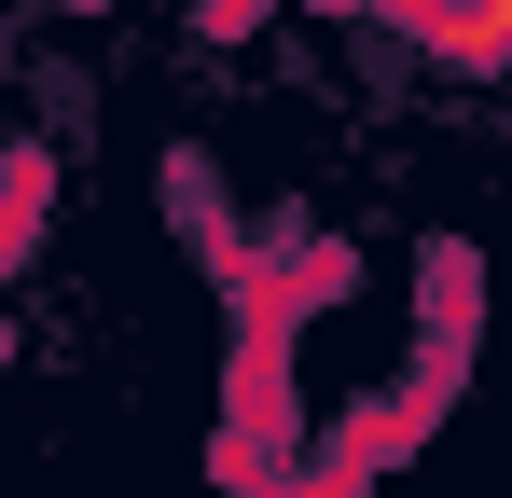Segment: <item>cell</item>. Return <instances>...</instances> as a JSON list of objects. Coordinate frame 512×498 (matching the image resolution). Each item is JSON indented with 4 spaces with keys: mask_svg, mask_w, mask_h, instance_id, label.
<instances>
[{
    "mask_svg": "<svg viewBox=\"0 0 512 498\" xmlns=\"http://www.w3.org/2000/svg\"><path fill=\"white\" fill-rule=\"evenodd\" d=\"M471 319H485V263H471V249H429V291H416V388H402V415H388L402 443L457 402V374H471Z\"/></svg>",
    "mask_w": 512,
    "mask_h": 498,
    "instance_id": "1",
    "label": "cell"
},
{
    "mask_svg": "<svg viewBox=\"0 0 512 498\" xmlns=\"http://www.w3.org/2000/svg\"><path fill=\"white\" fill-rule=\"evenodd\" d=\"M429 56H443V70H499L512 56V0H443V14H429Z\"/></svg>",
    "mask_w": 512,
    "mask_h": 498,
    "instance_id": "2",
    "label": "cell"
}]
</instances>
